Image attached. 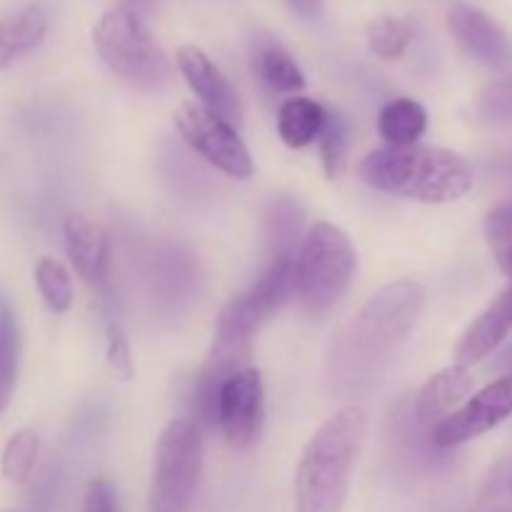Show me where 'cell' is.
I'll return each instance as SVG.
<instances>
[{
  "label": "cell",
  "instance_id": "4dcf8cb0",
  "mask_svg": "<svg viewBox=\"0 0 512 512\" xmlns=\"http://www.w3.org/2000/svg\"><path fill=\"white\" fill-rule=\"evenodd\" d=\"M495 370H503V373H512V343L503 348V353L495 360Z\"/></svg>",
  "mask_w": 512,
  "mask_h": 512
},
{
  "label": "cell",
  "instance_id": "9c48e42d",
  "mask_svg": "<svg viewBox=\"0 0 512 512\" xmlns=\"http://www.w3.org/2000/svg\"><path fill=\"white\" fill-rule=\"evenodd\" d=\"M512 415V373H505L495 383L485 385L480 393L470 395L455 413H450L438 428L430 433L438 448H455L470 443L480 435L503 425Z\"/></svg>",
  "mask_w": 512,
  "mask_h": 512
},
{
  "label": "cell",
  "instance_id": "9a60e30c",
  "mask_svg": "<svg viewBox=\"0 0 512 512\" xmlns=\"http://www.w3.org/2000/svg\"><path fill=\"white\" fill-rule=\"evenodd\" d=\"M265 240L273 258H295L305 238V210L290 195L273 198L263 215ZM270 258V260H273Z\"/></svg>",
  "mask_w": 512,
  "mask_h": 512
},
{
  "label": "cell",
  "instance_id": "cb8c5ba5",
  "mask_svg": "<svg viewBox=\"0 0 512 512\" xmlns=\"http://www.w3.org/2000/svg\"><path fill=\"white\" fill-rule=\"evenodd\" d=\"M33 273L43 303L53 313H68L73 305V278H70L68 268L53 258H40Z\"/></svg>",
  "mask_w": 512,
  "mask_h": 512
},
{
  "label": "cell",
  "instance_id": "6da1fadb",
  "mask_svg": "<svg viewBox=\"0 0 512 512\" xmlns=\"http://www.w3.org/2000/svg\"><path fill=\"white\" fill-rule=\"evenodd\" d=\"M425 298L423 283L410 278L380 288L340 335L333 358L340 378L348 385L378 378L418 325Z\"/></svg>",
  "mask_w": 512,
  "mask_h": 512
},
{
  "label": "cell",
  "instance_id": "603a6c76",
  "mask_svg": "<svg viewBox=\"0 0 512 512\" xmlns=\"http://www.w3.org/2000/svg\"><path fill=\"white\" fill-rule=\"evenodd\" d=\"M415 38V28L408 18L398 15H383L368 28V48L378 55L380 60H398L403 58L405 50L410 48Z\"/></svg>",
  "mask_w": 512,
  "mask_h": 512
},
{
  "label": "cell",
  "instance_id": "5b68a950",
  "mask_svg": "<svg viewBox=\"0 0 512 512\" xmlns=\"http://www.w3.org/2000/svg\"><path fill=\"white\" fill-rule=\"evenodd\" d=\"M358 255L348 235L333 223H315L295 255V298L313 318L340 303L353 283Z\"/></svg>",
  "mask_w": 512,
  "mask_h": 512
},
{
  "label": "cell",
  "instance_id": "ac0fdd59",
  "mask_svg": "<svg viewBox=\"0 0 512 512\" xmlns=\"http://www.w3.org/2000/svg\"><path fill=\"white\" fill-rule=\"evenodd\" d=\"M428 130V110L413 98H395L380 110L378 133L393 148L415 145Z\"/></svg>",
  "mask_w": 512,
  "mask_h": 512
},
{
  "label": "cell",
  "instance_id": "484cf974",
  "mask_svg": "<svg viewBox=\"0 0 512 512\" xmlns=\"http://www.w3.org/2000/svg\"><path fill=\"white\" fill-rule=\"evenodd\" d=\"M478 115L490 125L510 128L512 125V73L495 80L480 93Z\"/></svg>",
  "mask_w": 512,
  "mask_h": 512
},
{
  "label": "cell",
  "instance_id": "e0dca14e",
  "mask_svg": "<svg viewBox=\"0 0 512 512\" xmlns=\"http://www.w3.org/2000/svg\"><path fill=\"white\" fill-rule=\"evenodd\" d=\"M325 118L328 110L318 100L293 95L278 110V133L288 148H308L323 133Z\"/></svg>",
  "mask_w": 512,
  "mask_h": 512
},
{
  "label": "cell",
  "instance_id": "8fae6325",
  "mask_svg": "<svg viewBox=\"0 0 512 512\" xmlns=\"http://www.w3.org/2000/svg\"><path fill=\"white\" fill-rule=\"evenodd\" d=\"M175 65H178L188 88L200 98L203 108L220 115L235 128L243 125V103H240L238 90L233 88V83L225 78L223 70L208 58L203 48L193 43L180 45L178 53H175Z\"/></svg>",
  "mask_w": 512,
  "mask_h": 512
},
{
  "label": "cell",
  "instance_id": "83f0119b",
  "mask_svg": "<svg viewBox=\"0 0 512 512\" xmlns=\"http://www.w3.org/2000/svg\"><path fill=\"white\" fill-rule=\"evenodd\" d=\"M485 238H488L493 253H503L512 245V203H503L493 208L485 218Z\"/></svg>",
  "mask_w": 512,
  "mask_h": 512
},
{
  "label": "cell",
  "instance_id": "30bf717a",
  "mask_svg": "<svg viewBox=\"0 0 512 512\" xmlns=\"http://www.w3.org/2000/svg\"><path fill=\"white\" fill-rule=\"evenodd\" d=\"M448 28L455 43L475 60L493 70L512 65V40L503 25L485 10L468 3H455L448 13Z\"/></svg>",
  "mask_w": 512,
  "mask_h": 512
},
{
  "label": "cell",
  "instance_id": "5bb4252c",
  "mask_svg": "<svg viewBox=\"0 0 512 512\" xmlns=\"http://www.w3.org/2000/svg\"><path fill=\"white\" fill-rule=\"evenodd\" d=\"M473 390L475 378L463 365H450V368L435 373L415 398V418H418L420 428L428 435L433 433L450 413H455L473 395Z\"/></svg>",
  "mask_w": 512,
  "mask_h": 512
},
{
  "label": "cell",
  "instance_id": "4fadbf2b",
  "mask_svg": "<svg viewBox=\"0 0 512 512\" xmlns=\"http://www.w3.org/2000/svg\"><path fill=\"white\" fill-rule=\"evenodd\" d=\"M512 335V283L478 318L470 323V328L465 330L463 338L455 345V365H470L480 363L488 355H493L500 345L505 343Z\"/></svg>",
  "mask_w": 512,
  "mask_h": 512
},
{
  "label": "cell",
  "instance_id": "44dd1931",
  "mask_svg": "<svg viewBox=\"0 0 512 512\" xmlns=\"http://www.w3.org/2000/svg\"><path fill=\"white\" fill-rule=\"evenodd\" d=\"M250 298L258 303L265 318L278 313L285 303L295 298V258H273L265 273L250 285Z\"/></svg>",
  "mask_w": 512,
  "mask_h": 512
},
{
  "label": "cell",
  "instance_id": "f546056e",
  "mask_svg": "<svg viewBox=\"0 0 512 512\" xmlns=\"http://www.w3.org/2000/svg\"><path fill=\"white\" fill-rule=\"evenodd\" d=\"M285 3H288L295 13L303 15V18L308 20L318 18V15L323 13V0H285Z\"/></svg>",
  "mask_w": 512,
  "mask_h": 512
},
{
  "label": "cell",
  "instance_id": "d6986e66",
  "mask_svg": "<svg viewBox=\"0 0 512 512\" xmlns=\"http://www.w3.org/2000/svg\"><path fill=\"white\" fill-rule=\"evenodd\" d=\"M253 68L260 83L273 93H300L305 88V75L293 55L280 43H260L253 55Z\"/></svg>",
  "mask_w": 512,
  "mask_h": 512
},
{
  "label": "cell",
  "instance_id": "3957f363",
  "mask_svg": "<svg viewBox=\"0 0 512 512\" xmlns=\"http://www.w3.org/2000/svg\"><path fill=\"white\" fill-rule=\"evenodd\" d=\"M363 433L365 413L358 405L340 408L315 430L295 470V512L343 510Z\"/></svg>",
  "mask_w": 512,
  "mask_h": 512
},
{
  "label": "cell",
  "instance_id": "1f68e13d",
  "mask_svg": "<svg viewBox=\"0 0 512 512\" xmlns=\"http://www.w3.org/2000/svg\"><path fill=\"white\" fill-rule=\"evenodd\" d=\"M495 260H498L500 270H503V273L508 275V278L512 280V245H510V248H505L503 253L495 255Z\"/></svg>",
  "mask_w": 512,
  "mask_h": 512
},
{
  "label": "cell",
  "instance_id": "7402d4cb",
  "mask_svg": "<svg viewBox=\"0 0 512 512\" xmlns=\"http://www.w3.org/2000/svg\"><path fill=\"white\" fill-rule=\"evenodd\" d=\"M38 450L40 438L35 430H15L8 438V443H5L3 455H0V473H3V478L15 485L28 483L30 473L35 468V460H38Z\"/></svg>",
  "mask_w": 512,
  "mask_h": 512
},
{
  "label": "cell",
  "instance_id": "d4e9b609",
  "mask_svg": "<svg viewBox=\"0 0 512 512\" xmlns=\"http://www.w3.org/2000/svg\"><path fill=\"white\" fill-rule=\"evenodd\" d=\"M320 143V160H323V170L330 180L343 178L345 165H348V123L340 113H328L323 125V133L318 138Z\"/></svg>",
  "mask_w": 512,
  "mask_h": 512
},
{
  "label": "cell",
  "instance_id": "2e32d148",
  "mask_svg": "<svg viewBox=\"0 0 512 512\" xmlns=\"http://www.w3.org/2000/svg\"><path fill=\"white\" fill-rule=\"evenodd\" d=\"M45 33H48V15L40 5H28L8 18H0V73L38 48Z\"/></svg>",
  "mask_w": 512,
  "mask_h": 512
},
{
  "label": "cell",
  "instance_id": "277c9868",
  "mask_svg": "<svg viewBox=\"0 0 512 512\" xmlns=\"http://www.w3.org/2000/svg\"><path fill=\"white\" fill-rule=\"evenodd\" d=\"M93 45L105 68L138 90H160L173 78L168 53L135 10L113 8L95 23Z\"/></svg>",
  "mask_w": 512,
  "mask_h": 512
},
{
  "label": "cell",
  "instance_id": "52a82bcc",
  "mask_svg": "<svg viewBox=\"0 0 512 512\" xmlns=\"http://www.w3.org/2000/svg\"><path fill=\"white\" fill-rule=\"evenodd\" d=\"M173 123L180 138L220 173L235 180L253 178L255 163L250 158V150L245 148L238 128L228 120L210 113L200 103H183L173 115Z\"/></svg>",
  "mask_w": 512,
  "mask_h": 512
},
{
  "label": "cell",
  "instance_id": "d6a6232c",
  "mask_svg": "<svg viewBox=\"0 0 512 512\" xmlns=\"http://www.w3.org/2000/svg\"><path fill=\"white\" fill-rule=\"evenodd\" d=\"M125 3H130L128 8L130 10H135V8H140V5H148V3H153V0H125ZM125 8V5H123ZM135 13H138V10H135Z\"/></svg>",
  "mask_w": 512,
  "mask_h": 512
},
{
  "label": "cell",
  "instance_id": "f1b7e54d",
  "mask_svg": "<svg viewBox=\"0 0 512 512\" xmlns=\"http://www.w3.org/2000/svg\"><path fill=\"white\" fill-rule=\"evenodd\" d=\"M83 512H120L118 490L110 480L98 478L88 485Z\"/></svg>",
  "mask_w": 512,
  "mask_h": 512
},
{
  "label": "cell",
  "instance_id": "7c38bea8",
  "mask_svg": "<svg viewBox=\"0 0 512 512\" xmlns=\"http://www.w3.org/2000/svg\"><path fill=\"white\" fill-rule=\"evenodd\" d=\"M65 253L85 285L110 303V240L103 225L85 215L73 213L63 223Z\"/></svg>",
  "mask_w": 512,
  "mask_h": 512
},
{
  "label": "cell",
  "instance_id": "8992f818",
  "mask_svg": "<svg viewBox=\"0 0 512 512\" xmlns=\"http://www.w3.org/2000/svg\"><path fill=\"white\" fill-rule=\"evenodd\" d=\"M203 475V433L193 420H170L155 445L150 512H188Z\"/></svg>",
  "mask_w": 512,
  "mask_h": 512
},
{
  "label": "cell",
  "instance_id": "7a4b0ae2",
  "mask_svg": "<svg viewBox=\"0 0 512 512\" xmlns=\"http://www.w3.org/2000/svg\"><path fill=\"white\" fill-rule=\"evenodd\" d=\"M365 185L395 198L443 205L465 198L473 188V168L468 160L448 148L405 145V148L370 150L358 165Z\"/></svg>",
  "mask_w": 512,
  "mask_h": 512
},
{
  "label": "cell",
  "instance_id": "ba28073f",
  "mask_svg": "<svg viewBox=\"0 0 512 512\" xmlns=\"http://www.w3.org/2000/svg\"><path fill=\"white\" fill-rule=\"evenodd\" d=\"M265 420V388L258 368H243L230 375L218 393L215 428L223 433L225 443L235 450H245L258 440Z\"/></svg>",
  "mask_w": 512,
  "mask_h": 512
},
{
  "label": "cell",
  "instance_id": "4316f807",
  "mask_svg": "<svg viewBox=\"0 0 512 512\" xmlns=\"http://www.w3.org/2000/svg\"><path fill=\"white\" fill-rule=\"evenodd\" d=\"M103 305H105V335H108V363L120 380H130L133 378V358H130L128 338H125L123 328H120L110 303H103Z\"/></svg>",
  "mask_w": 512,
  "mask_h": 512
},
{
  "label": "cell",
  "instance_id": "ffe728a7",
  "mask_svg": "<svg viewBox=\"0 0 512 512\" xmlns=\"http://www.w3.org/2000/svg\"><path fill=\"white\" fill-rule=\"evenodd\" d=\"M20 328L10 300L0 293V415L8 410L18 385Z\"/></svg>",
  "mask_w": 512,
  "mask_h": 512
}]
</instances>
